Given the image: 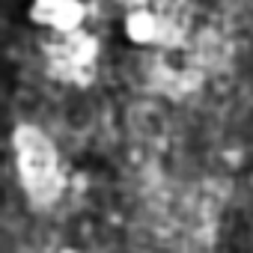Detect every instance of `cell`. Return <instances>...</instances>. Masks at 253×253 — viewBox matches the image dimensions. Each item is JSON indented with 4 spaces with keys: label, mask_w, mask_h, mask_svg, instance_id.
Wrapping results in <instances>:
<instances>
[{
    "label": "cell",
    "mask_w": 253,
    "mask_h": 253,
    "mask_svg": "<svg viewBox=\"0 0 253 253\" xmlns=\"http://www.w3.org/2000/svg\"><path fill=\"white\" fill-rule=\"evenodd\" d=\"M15 155L27 197L39 206L54 203L60 194V161L51 140L33 125H21L15 131Z\"/></svg>",
    "instance_id": "1"
},
{
    "label": "cell",
    "mask_w": 253,
    "mask_h": 253,
    "mask_svg": "<svg viewBox=\"0 0 253 253\" xmlns=\"http://www.w3.org/2000/svg\"><path fill=\"white\" fill-rule=\"evenodd\" d=\"M81 21H84V3L81 0H63V3L48 15L45 24L51 30H57V33H78Z\"/></svg>",
    "instance_id": "2"
},
{
    "label": "cell",
    "mask_w": 253,
    "mask_h": 253,
    "mask_svg": "<svg viewBox=\"0 0 253 253\" xmlns=\"http://www.w3.org/2000/svg\"><path fill=\"white\" fill-rule=\"evenodd\" d=\"M125 33H128L131 42L146 45V42H152V39L158 36V21H155L152 12L137 9V12H131L128 18H125Z\"/></svg>",
    "instance_id": "3"
},
{
    "label": "cell",
    "mask_w": 253,
    "mask_h": 253,
    "mask_svg": "<svg viewBox=\"0 0 253 253\" xmlns=\"http://www.w3.org/2000/svg\"><path fill=\"white\" fill-rule=\"evenodd\" d=\"M60 3H63V0H33V6H30V18H33L36 24H45V21H48V15H51Z\"/></svg>",
    "instance_id": "4"
},
{
    "label": "cell",
    "mask_w": 253,
    "mask_h": 253,
    "mask_svg": "<svg viewBox=\"0 0 253 253\" xmlns=\"http://www.w3.org/2000/svg\"><path fill=\"white\" fill-rule=\"evenodd\" d=\"M60 253H78V250H72V247H66V250H60Z\"/></svg>",
    "instance_id": "5"
}]
</instances>
